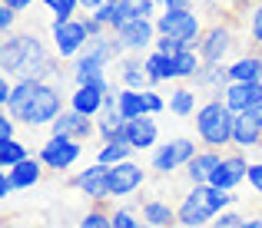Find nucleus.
<instances>
[{"instance_id":"09e8293b","label":"nucleus","mask_w":262,"mask_h":228,"mask_svg":"<svg viewBox=\"0 0 262 228\" xmlns=\"http://www.w3.org/2000/svg\"><path fill=\"white\" fill-rule=\"evenodd\" d=\"M229 4H232V0H229Z\"/></svg>"},{"instance_id":"412c9836","label":"nucleus","mask_w":262,"mask_h":228,"mask_svg":"<svg viewBox=\"0 0 262 228\" xmlns=\"http://www.w3.org/2000/svg\"><path fill=\"white\" fill-rule=\"evenodd\" d=\"M136 209H140L143 222L153 225V228H176L179 225L176 209L169 202H163V198H140V202H136Z\"/></svg>"},{"instance_id":"ddd939ff","label":"nucleus","mask_w":262,"mask_h":228,"mask_svg":"<svg viewBox=\"0 0 262 228\" xmlns=\"http://www.w3.org/2000/svg\"><path fill=\"white\" fill-rule=\"evenodd\" d=\"M143 185H146V172H143V165H136L133 159L110 165V195L113 198H126V195H133V192H140Z\"/></svg>"},{"instance_id":"473e14b6","label":"nucleus","mask_w":262,"mask_h":228,"mask_svg":"<svg viewBox=\"0 0 262 228\" xmlns=\"http://www.w3.org/2000/svg\"><path fill=\"white\" fill-rule=\"evenodd\" d=\"M40 4L53 13V20H70L80 10V0H40Z\"/></svg>"},{"instance_id":"4be33fe9","label":"nucleus","mask_w":262,"mask_h":228,"mask_svg":"<svg viewBox=\"0 0 262 228\" xmlns=\"http://www.w3.org/2000/svg\"><path fill=\"white\" fill-rule=\"evenodd\" d=\"M229 76H232V83H262V57H259V50H249V53H243V57L232 60Z\"/></svg>"},{"instance_id":"ea45409f","label":"nucleus","mask_w":262,"mask_h":228,"mask_svg":"<svg viewBox=\"0 0 262 228\" xmlns=\"http://www.w3.org/2000/svg\"><path fill=\"white\" fill-rule=\"evenodd\" d=\"M246 182L252 185V192H259V195H262V162H252V165H249V175H246Z\"/></svg>"},{"instance_id":"0eeeda50","label":"nucleus","mask_w":262,"mask_h":228,"mask_svg":"<svg viewBox=\"0 0 262 228\" xmlns=\"http://www.w3.org/2000/svg\"><path fill=\"white\" fill-rule=\"evenodd\" d=\"M37 156H40V162H43L50 172H67L70 165L80 162V156H83V142L73 139V136H53L50 133V139L40 146Z\"/></svg>"},{"instance_id":"393cba45","label":"nucleus","mask_w":262,"mask_h":228,"mask_svg":"<svg viewBox=\"0 0 262 228\" xmlns=\"http://www.w3.org/2000/svg\"><path fill=\"white\" fill-rule=\"evenodd\" d=\"M120 113L126 119H140V116L149 113L146 106V89H129V86H120Z\"/></svg>"},{"instance_id":"f3484780","label":"nucleus","mask_w":262,"mask_h":228,"mask_svg":"<svg viewBox=\"0 0 262 228\" xmlns=\"http://www.w3.org/2000/svg\"><path fill=\"white\" fill-rule=\"evenodd\" d=\"M223 162V149H209V146H203L196 152V156L186 162V182L189 185H206L209 182V175L216 172V165Z\"/></svg>"},{"instance_id":"9b49d317","label":"nucleus","mask_w":262,"mask_h":228,"mask_svg":"<svg viewBox=\"0 0 262 228\" xmlns=\"http://www.w3.org/2000/svg\"><path fill=\"white\" fill-rule=\"evenodd\" d=\"M249 159H246V149H229V152H223V162L216 165V172L209 175V182L212 185H219V189H232L236 192L239 185L246 182V175H249Z\"/></svg>"},{"instance_id":"cd10ccee","label":"nucleus","mask_w":262,"mask_h":228,"mask_svg":"<svg viewBox=\"0 0 262 228\" xmlns=\"http://www.w3.org/2000/svg\"><path fill=\"white\" fill-rule=\"evenodd\" d=\"M80 228H113V205H110V198L90 205V212L80 218Z\"/></svg>"},{"instance_id":"f257e3e1","label":"nucleus","mask_w":262,"mask_h":228,"mask_svg":"<svg viewBox=\"0 0 262 228\" xmlns=\"http://www.w3.org/2000/svg\"><path fill=\"white\" fill-rule=\"evenodd\" d=\"M57 50L47 46V40L37 30H10L0 43V66L13 80H60Z\"/></svg>"},{"instance_id":"20e7f679","label":"nucleus","mask_w":262,"mask_h":228,"mask_svg":"<svg viewBox=\"0 0 262 228\" xmlns=\"http://www.w3.org/2000/svg\"><path fill=\"white\" fill-rule=\"evenodd\" d=\"M196 136L203 146L209 149H223L232 146V129H236V113L226 106V99H206L203 106L196 109Z\"/></svg>"},{"instance_id":"a211bd4d","label":"nucleus","mask_w":262,"mask_h":228,"mask_svg":"<svg viewBox=\"0 0 262 228\" xmlns=\"http://www.w3.org/2000/svg\"><path fill=\"white\" fill-rule=\"evenodd\" d=\"M116 80H120V86H129V89H149L153 86L140 53H126V57L116 60Z\"/></svg>"},{"instance_id":"dca6fc26","label":"nucleus","mask_w":262,"mask_h":228,"mask_svg":"<svg viewBox=\"0 0 262 228\" xmlns=\"http://www.w3.org/2000/svg\"><path fill=\"white\" fill-rule=\"evenodd\" d=\"M192 86L196 89H203V93H209V99H223V93H226V86L232 83V76H229V66L226 63H203V70H199L196 76H192Z\"/></svg>"},{"instance_id":"c03bdc74","label":"nucleus","mask_w":262,"mask_h":228,"mask_svg":"<svg viewBox=\"0 0 262 228\" xmlns=\"http://www.w3.org/2000/svg\"><path fill=\"white\" fill-rule=\"evenodd\" d=\"M0 4H7V7H13V10H17V13H24V10H27V7H30V4H33V0H0Z\"/></svg>"},{"instance_id":"f8f14e48","label":"nucleus","mask_w":262,"mask_h":228,"mask_svg":"<svg viewBox=\"0 0 262 228\" xmlns=\"http://www.w3.org/2000/svg\"><path fill=\"white\" fill-rule=\"evenodd\" d=\"M70 185L77 192H83L90 202H106V198H113L110 195V165H103V162H93V165H86V169H80L77 175L70 179Z\"/></svg>"},{"instance_id":"f03ea898","label":"nucleus","mask_w":262,"mask_h":228,"mask_svg":"<svg viewBox=\"0 0 262 228\" xmlns=\"http://www.w3.org/2000/svg\"><path fill=\"white\" fill-rule=\"evenodd\" d=\"M4 113L24 126H50L63 113V89L57 80H20L13 83V96Z\"/></svg>"},{"instance_id":"a878e982","label":"nucleus","mask_w":262,"mask_h":228,"mask_svg":"<svg viewBox=\"0 0 262 228\" xmlns=\"http://www.w3.org/2000/svg\"><path fill=\"white\" fill-rule=\"evenodd\" d=\"M43 169L47 165L40 162V156H30V159H24V162L13 165L10 175H13V182H17V189H27V185H37L40 179H43Z\"/></svg>"},{"instance_id":"39448f33","label":"nucleus","mask_w":262,"mask_h":228,"mask_svg":"<svg viewBox=\"0 0 262 228\" xmlns=\"http://www.w3.org/2000/svg\"><path fill=\"white\" fill-rule=\"evenodd\" d=\"M236 20H212L209 27L203 30V37H199V57L206 60V63H226V60L232 57V50H236Z\"/></svg>"},{"instance_id":"de8ad7c7","label":"nucleus","mask_w":262,"mask_h":228,"mask_svg":"<svg viewBox=\"0 0 262 228\" xmlns=\"http://www.w3.org/2000/svg\"><path fill=\"white\" fill-rule=\"evenodd\" d=\"M252 50H259V57H262V43H259V46H252Z\"/></svg>"},{"instance_id":"bb28decb","label":"nucleus","mask_w":262,"mask_h":228,"mask_svg":"<svg viewBox=\"0 0 262 228\" xmlns=\"http://www.w3.org/2000/svg\"><path fill=\"white\" fill-rule=\"evenodd\" d=\"M133 146H129L126 139H113V142H103L100 152H96V162H103V165H116V162H126L129 156H133Z\"/></svg>"},{"instance_id":"7ed1b4c3","label":"nucleus","mask_w":262,"mask_h":228,"mask_svg":"<svg viewBox=\"0 0 262 228\" xmlns=\"http://www.w3.org/2000/svg\"><path fill=\"white\" fill-rule=\"evenodd\" d=\"M236 195L232 189H219V185L206 182V185H189V192L183 195L176 209L179 228H209V222L219 215V212L232 209Z\"/></svg>"},{"instance_id":"6e6552de","label":"nucleus","mask_w":262,"mask_h":228,"mask_svg":"<svg viewBox=\"0 0 262 228\" xmlns=\"http://www.w3.org/2000/svg\"><path fill=\"white\" fill-rule=\"evenodd\" d=\"M156 30L186 40L189 46H199V37H203L206 23L199 20L196 10H163L160 17H156Z\"/></svg>"},{"instance_id":"4468645a","label":"nucleus","mask_w":262,"mask_h":228,"mask_svg":"<svg viewBox=\"0 0 262 228\" xmlns=\"http://www.w3.org/2000/svg\"><path fill=\"white\" fill-rule=\"evenodd\" d=\"M110 80H93V83H80L77 89L70 93V109H77V113L83 116H100L103 103H106V93H110Z\"/></svg>"},{"instance_id":"2f4dec72","label":"nucleus","mask_w":262,"mask_h":228,"mask_svg":"<svg viewBox=\"0 0 262 228\" xmlns=\"http://www.w3.org/2000/svg\"><path fill=\"white\" fill-rule=\"evenodd\" d=\"M113 228H146V222H143L140 209H116L113 205Z\"/></svg>"},{"instance_id":"58836bf2","label":"nucleus","mask_w":262,"mask_h":228,"mask_svg":"<svg viewBox=\"0 0 262 228\" xmlns=\"http://www.w3.org/2000/svg\"><path fill=\"white\" fill-rule=\"evenodd\" d=\"M17 136V119H13L10 113L0 116V139H13Z\"/></svg>"},{"instance_id":"2eb2a0df","label":"nucleus","mask_w":262,"mask_h":228,"mask_svg":"<svg viewBox=\"0 0 262 228\" xmlns=\"http://www.w3.org/2000/svg\"><path fill=\"white\" fill-rule=\"evenodd\" d=\"M50 133L53 136H73V139H80V142H90L96 136V119L77 113V109H63V113L50 122Z\"/></svg>"},{"instance_id":"1a4fd4ad","label":"nucleus","mask_w":262,"mask_h":228,"mask_svg":"<svg viewBox=\"0 0 262 228\" xmlns=\"http://www.w3.org/2000/svg\"><path fill=\"white\" fill-rule=\"evenodd\" d=\"M196 142L186 139V136H176V139L163 142V146L153 149V159H149V165H153V172H160V175H169V172L176 169H186V162H189L192 156H196Z\"/></svg>"},{"instance_id":"aec40b11","label":"nucleus","mask_w":262,"mask_h":228,"mask_svg":"<svg viewBox=\"0 0 262 228\" xmlns=\"http://www.w3.org/2000/svg\"><path fill=\"white\" fill-rule=\"evenodd\" d=\"M223 99L232 113H246V109H252V106L262 103V83H229Z\"/></svg>"},{"instance_id":"a18cd8bd","label":"nucleus","mask_w":262,"mask_h":228,"mask_svg":"<svg viewBox=\"0 0 262 228\" xmlns=\"http://www.w3.org/2000/svg\"><path fill=\"white\" fill-rule=\"evenodd\" d=\"M106 4V0H80V10H86V13H93V10H100V7Z\"/></svg>"},{"instance_id":"7c9ffc66","label":"nucleus","mask_w":262,"mask_h":228,"mask_svg":"<svg viewBox=\"0 0 262 228\" xmlns=\"http://www.w3.org/2000/svg\"><path fill=\"white\" fill-rule=\"evenodd\" d=\"M206 60L199 57V50H183L176 57V80H192L199 70H203Z\"/></svg>"},{"instance_id":"b1692460","label":"nucleus","mask_w":262,"mask_h":228,"mask_svg":"<svg viewBox=\"0 0 262 228\" xmlns=\"http://www.w3.org/2000/svg\"><path fill=\"white\" fill-rule=\"evenodd\" d=\"M232 146L239 149H259L262 146V126L249 119V113H236V129H232Z\"/></svg>"},{"instance_id":"37998d69","label":"nucleus","mask_w":262,"mask_h":228,"mask_svg":"<svg viewBox=\"0 0 262 228\" xmlns=\"http://www.w3.org/2000/svg\"><path fill=\"white\" fill-rule=\"evenodd\" d=\"M10 96H13V86H10V80H7V73L0 76V106L7 109V103H10Z\"/></svg>"},{"instance_id":"c85d7f7f","label":"nucleus","mask_w":262,"mask_h":228,"mask_svg":"<svg viewBox=\"0 0 262 228\" xmlns=\"http://www.w3.org/2000/svg\"><path fill=\"white\" fill-rule=\"evenodd\" d=\"M24 159H30V146H24L17 136H13V139H0V165H4V169H13V165L24 162Z\"/></svg>"},{"instance_id":"5701e85b","label":"nucleus","mask_w":262,"mask_h":228,"mask_svg":"<svg viewBox=\"0 0 262 228\" xmlns=\"http://www.w3.org/2000/svg\"><path fill=\"white\" fill-rule=\"evenodd\" d=\"M143 63H146V73H149V83H153V86L176 80V57H166V53H160V50H149L146 57H143Z\"/></svg>"},{"instance_id":"c9c22d12","label":"nucleus","mask_w":262,"mask_h":228,"mask_svg":"<svg viewBox=\"0 0 262 228\" xmlns=\"http://www.w3.org/2000/svg\"><path fill=\"white\" fill-rule=\"evenodd\" d=\"M243 222H246V215H243V212L226 209V212H219V215L209 222V228H243Z\"/></svg>"},{"instance_id":"f704fd0d","label":"nucleus","mask_w":262,"mask_h":228,"mask_svg":"<svg viewBox=\"0 0 262 228\" xmlns=\"http://www.w3.org/2000/svg\"><path fill=\"white\" fill-rule=\"evenodd\" d=\"M249 40H252V46L262 43V0H256L249 7Z\"/></svg>"},{"instance_id":"a19ab883","label":"nucleus","mask_w":262,"mask_h":228,"mask_svg":"<svg viewBox=\"0 0 262 228\" xmlns=\"http://www.w3.org/2000/svg\"><path fill=\"white\" fill-rule=\"evenodd\" d=\"M156 4H160L163 10H192L196 0H156Z\"/></svg>"},{"instance_id":"79ce46f5","label":"nucleus","mask_w":262,"mask_h":228,"mask_svg":"<svg viewBox=\"0 0 262 228\" xmlns=\"http://www.w3.org/2000/svg\"><path fill=\"white\" fill-rule=\"evenodd\" d=\"M17 189V182H13L10 169H4V175H0V198H10V192Z\"/></svg>"},{"instance_id":"6ab92c4d","label":"nucleus","mask_w":262,"mask_h":228,"mask_svg":"<svg viewBox=\"0 0 262 228\" xmlns=\"http://www.w3.org/2000/svg\"><path fill=\"white\" fill-rule=\"evenodd\" d=\"M156 139H160V122L153 119V113H146V116H140V119H129L126 122V142L136 152L153 149Z\"/></svg>"},{"instance_id":"49530a36","label":"nucleus","mask_w":262,"mask_h":228,"mask_svg":"<svg viewBox=\"0 0 262 228\" xmlns=\"http://www.w3.org/2000/svg\"><path fill=\"white\" fill-rule=\"evenodd\" d=\"M243 228H262V215H249L243 222Z\"/></svg>"},{"instance_id":"e433bc0d","label":"nucleus","mask_w":262,"mask_h":228,"mask_svg":"<svg viewBox=\"0 0 262 228\" xmlns=\"http://www.w3.org/2000/svg\"><path fill=\"white\" fill-rule=\"evenodd\" d=\"M13 23H17V10H13V7H7V4H0V30L10 33Z\"/></svg>"},{"instance_id":"423d86ee","label":"nucleus","mask_w":262,"mask_h":228,"mask_svg":"<svg viewBox=\"0 0 262 228\" xmlns=\"http://www.w3.org/2000/svg\"><path fill=\"white\" fill-rule=\"evenodd\" d=\"M50 40L60 60H77L80 53L90 46V30H86V17H70V20H53L50 27Z\"/></svg>"},{"instance_id":"9d476101","label":"nucleus","mask_w":262,"mask_h":228,"mask_svg":"<svg viewBox=\"0 0 262 228\" xmlns=\"http://www.w3.org/2000/svg\"><path fill=\"white\" fill-rule=\"evenodd\" d=\"M116 37H120V43L126 46V53H140L149 50V46H156V37H160V30H156V20L153 17H136V20H126L123 27H116Z\"/></svg>"},{"instance_id":"72a5a7b5","label":"nucleus","mask_w":262,"mask_h":228,"mask_svg":"<svg viewBox=\"0 0 262 228\" xmlns=\"http://www.w3.org/2000/svg\"><path fill=\"white\" fill-rule=\"evenodd\" d=\"M153 50L166 53V57H179L183 50H196V46H189L186 40H179V37H169V33H160V37H156V46H153Z\"/></svg>"},{"instance_id":"c756f323","label":"nucleus","mask_w":262,"mask_h":228,"mask_svg":"<svg viewBox=\"0 0 262 228\" xmlns=\"http://www.w3.org/2000/svg\"><path fill=\"white\" fill-rule=\"evenodd\" d=\"M196 89H189V86H176L173 93H169V113H176V116H192L196 113Z\"/></svg>"},{"instance_id":"4c0bfd02","label":"nucleus","mask_w":262,"mask_h":228,"mask_svg":"<svg viewBox=\"0 0 262 228\" xmlns=\"http://www.w3.org/2000/svg\"><path fill=\"white\" fill-rule=\"evenodd\" d=\"M146 106H149V113H153V116H156V113H163V109H166V106H169V103H166V99H163V96H160V93H156V89H153V86H149V89H146Z\"/></svg>"}]
</instances>
